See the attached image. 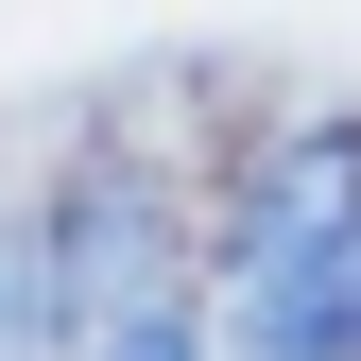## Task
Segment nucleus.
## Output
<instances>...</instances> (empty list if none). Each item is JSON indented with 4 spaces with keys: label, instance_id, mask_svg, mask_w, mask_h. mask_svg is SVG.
<instances>
[{
    "label": "nucleus",
    "instance_id": "2",
    "mask_svg": "<svg viewBox=\"0 0 361 361\" xmlns=\"http://www.w3.org/2000/svg\"><path fill=\"white\" fill-rule=\"evenodd\" d=\"M69 361H190V327H172V310H138V327H104V344H69Z\"/></svg>",
    "mask_w": 361,
    "mask_h": 361
},
{
    "label": "nucleus",
    "instance_id": "1",
    "mask_svg": "<svg viewBox=\"0 0 361 361\" xmlns=\"http://www.w3.org/2000/svg\"><path fill=\"white\" fill-rule=\"evenodd\" d=\"M344 224H361V121H310V138L241 190V361H327Z\"/></svg>",
    "mask_w": 361,
    "mask_h": 361
}]
</instances>
